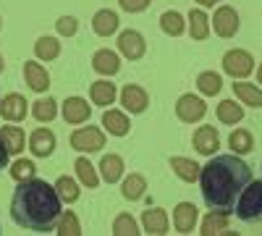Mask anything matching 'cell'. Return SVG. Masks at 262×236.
<instances>
[{"instance_id": "cell-1", "label": "cell", "mask_w": 262, "mask_h": 236, "mask_svg": "<svg viewBox=\"0 0 262 236\" xmlns=\"http://www.w3.org/2000/svg\"><path fill=\"white\" fill-rule=\"evenodd\" d=\"M249 181H252V168L236 153L215 155L200 170V186H202L205 205L210 210L226 212V216L236 210V200Z\"/></svg>"}, {"instance_id": "cell-2", "label": "cell", "mask_w": 262, "mask_h": 236, "mask_svg": "<svg viewBox=\"0 0 262 236\" xmlns=\"http://www.w3.org/2000/svg\"><path fill=\"white\" fill-rule=\"evenodd\" d=\"M60 212H63L60 195L48 181L32 176L16 186L13 200H11V218L16 226L27 231H37V233H48L55 228Z\"/></svg>"}, {"instance_id": "cell-3", "label": "cell", "mask_w": 262, "mask_h": 236, "mask_svg": "<svg viewBox=\"0 0 262 236\" xmlns=\"http://www.w3.org/2000/svg\"><path fill=\"white\" fill-rule=\"evenodd\" d=\"M236 216L244 223L262 221V181H249L236 200Z\"/></svg>"}, {"instance_id": "cell-4", "label": "cell", "mask_w": 262, "mask_h": 236, "mask_svg": "<svg viewBox=\"0 0 262 236\" xmlns=\"http://www.w3.org/2000/svg\"><path fill=\"white\" fill-rule=\"evenodd\" d=\"M71 147L79 149V153H97V149L105 147V134L100 132L97 126L76 128V132L71 134Z\"/></svg>"}, {"instance_id": "cell-5", "label": "cell", "mask_w": 262, "mask_h": 236, "mask_svg": "<svg viewBox=\"0 0 262 236\" xmlns=\"http://www.w3.org/2000/svg\"><path fill=\"white\" fill-rule=\"evenodd\" d=\"M223 71L233 79H244L254 71V58L247 50H228L223 55Z\"/></svg>"}, {"instance_id": "cell-6", "label": "cell", "mask_w": 262, "mask_h": 236, "mask_svg": "<svg viewBox=\"0 0 262 236\" xmlns=\"http://www.w3.org/2000/svg\"><path fill=\"white\" fill-rule=\"evenodd\" d=\"M207 113V105L202 97H194V95H181L179 102H176V116L184 121V123H194V121H200L205 118Z\"/></svg>"}, {"instance_id": "cell-7", "label": "cell", "mask_w": 262, "mask_h": 236, "mask_svg": "<svg viewBox=\"0 0 262 236\" xmlns=\"http://www.w3.org/2000/svg\"><path fill=\"white\" fill-rule=\"evenodd\" d=\"M212 27H215V34L217 37H233L238 32V13L231 8V6H223L217 8L215 16H212Z\"/></svg>"}, {"instance_id": "cell-8", "label": "cell", "mask_w": 262, "mask_h": 236, "mask_svg": "<svg viewBox=\"0 0 262 236\" xmlns=\"http://www.w3.org/2000/svg\"><path fill=\"white\" fill-rule=\"evenodd\" d=\"M118 50H121L126 58H131V60H139V58L144 55V50H147V42H144V37H142L139 32L126 29V32H121V37H118Z\"/></svg>"}, {"instance_id": "cell-9", "label": "cell", "mask_w": 262, "mask_h": 236, "mask_svg": "<svg viewBox=\"0 0 262 236\" xmlns=\"http://www.w3.org/2000/svg\"><path fill=\"white\" fill-rule=\"evenodd\" d=\"M121 105L131 113H144L147 105H149V97L142 87H137V84H126L123 92H121Z\"/></svg>"}, {"instance_id": "cell-10", "label": "cell", "mask_w": 262, "mask_h": 236, "mask_svg": "<svg viewBox=\"0 0 262 236\" xmlns=\"http://www.w3.org/2000/svg\"><path fill=\"white\" fill-rule=\"evenodd\" d=\"M194 147H196V153H202V155H212L217 147H221V137H217V132L212 126H200L194 132Z\"/></svg>"}, {"instance_id": "cell-11", "label": "cell", "mask_w": 262, "mask_h": 236, "mask_svg": "<svg viewBox=\"0 0 262 236\" xmlns=\"http://www.w3.org/2000/svg\"><path fill=\"white\" fill-rule=\"evenodd\" d=\"M29 147H32V153L37 158H48L55 149V134L50 132V128H37V132H32V137H29Z\"/></svg>"}, {"instance_id": "cell-12", "label": "cell", "mask_w": 262, "mask_h": 236, "mask_svg": "<svg viewBox=\"0 0 262 236\" xmlns=\"http://www.w3.org/2000/svg\"><path fill=\"white\" fill-rule=\"evenodd\" d=\"M63 118L69 123H84L90 121V102L81 97H69L63 102Z\"/></svg>"}, {"instance_id": "cell-13", "label": "cell", "mask_w": 262, "mask_h": 236, "mask_svg": "<svg viewBox=\"0 0 262 236\" xmlns=\"http://www.w3.org/2000/svg\"><path fill=\"white\" fill-rule=\"evenodd\" d=\"M194 223H196V207L191 202L176 205V210H173V226H176V231L191 233L194 231Z\"/></svg>"}, {"instance_id": "cell-14", "label": "cell", "mask_w": 262, "mask_h": 236, "mask_svg": "<svg viewBox=\"0 0 262 236\" xmlns=\"http://www.w3.org/2000/svg\"><path fill=\"white\" fill-rule=\"evenodd\" d=\"M0 116L6 121H24L27 118V100L21 95H6V100L0 102Z\"/></svg>"}, {"instance_id": "cell-15", "label": "cell", "mask_w": 262, "mask_h": 236, "mask_svg": "<svg viewBox=\"0 0 262 236\" xmlns=\"http://www.w3.org/2000/svg\"><path fill=\"white\" fill-rule=\"evenodd\" d=\"M142 223H144V231L152 233V236H163V233H168V216H165V210H160V207L144 210Z\"/></svg>"}, {"instance_id": "cell-16", "label": "cell", "mask_w": 262, "mask_h": 236, "mask_svg": "<svg viewBox=\"0 0 262 236\" xmlns=\"http://www.w3.org/2000/svg\"><path fill=\"white\" fill-rule=\"evenodd\" d=\"M24 76H27V84H29L34 92H48V87H50V76H48V71L42 69L39 63L27 60V63H24Z\"/></svg>"}, {"instance_id": "cell-17", "label": "cell", "mask_w": 262, "mask_h": 236, "mask_svg": "<svg viewBox=\"0 0 262 236\" xmlns=\"http://www.w3.org/2000/svg\"><path fill=\"white\" fill-rule=\"evenodd\" d=\"M92 69L102 76H111V74H118L121 63H118V55L113 50H97L95 58H92Z\"/></svg>"}, {"instance_id": "cell-18", "label": "cell", "mask_w": 262, "mask_h": 236, "mask_svg": "<svg viewBox=\"0 0 262 236\" xmlns=\"http://www.w3.org/2000/svg\"><path fill=\"white\" fill-rule=\"evenodd\" d=\"M92 29H95L100 37H111V34L118 29V16H116L113 11H107V8L97 11L95 18H92Z\"/></svg>"}, {"instance_id": "cell-19", "label": "cell", "mask_w": 262, "mask_h": 236, "mask_svg": "<svg viewBox=\"0 0 262 236\" xmlns=\"http://www.w3.org/2000/svg\"><path fill=\"white\" fill-rule=\"evenodd\" d=\"M170 168H173V174H176L179 179H184V181H196L200 179V165H196L194 160H189V158H173L170 160Z\"/></svg>"}, {"instance_id": "cell-20", "label": "cell", "mask_w": 262, "mask_h": 236, "mask_svg": "<svg viewBox=\"0 0 262 236\" xmlns=\"http://www.w3.org/2000/svg\"><path fill=\"white\" fill-rule=\"evenodd\" d=\"M102 126L116 137H126L128 134V118L118 111H105L102 113Z\"/></svg>"}, {"instance_id": "cell-21", "label": "cell", "mask_w": 262, "mask_h": 236, "mask_svg": "<svg viewBox=\"0 0 262 236\" xmlns=\"http://www.w3.org/2000/svg\"><path fill=\"white\" fill-rule=\"evenodd\" d=\"M90 97L95 105H113L116 102V84L111 81H95L92 90H90Z\"/></svg>"}, {"instance_id": "cell-22", "label": "cell", "mask_w": 262, "mask_h": 236, "mask_svg": "<svg viewBox=\"0 0 262 236\" xmlns=\"http://www.w3.org/2000/svg\"><path fill=\"white\" fill-rule=\"evenodd\" d=\"M233 92H236V97L242 102L252 105V108H262V90H257L254 84L238 81V84H233Z\"/></svg>"}, {"instance_id": "cell-23", "label": "cell", "mask_w": 262, "mask_h": 236, "mask_svg": "<svg viewBox=\"0 0 262 236\" xmlns=\"http://www.w3.org/2000/svg\"><path fill=\"white\" fill-rule=\"evenodd\" d=\"M189 32L194 39H207L210 34V18L205 16V11H194L189 13Z\"/></svg>"}, {"instance_id": "cell-24", "label": "cell", "mask_w": 262, "mask_h": 236, "mask_svg": "<svg viewBox=\"0 0 262 236\" xmlns=\"http://www.w3.org/2000/svg\"><path fill=\"white\" fill-rule=\"evenodd\" d=\"M100 170H102V179L107 184H116L123 174V160L118 155H105L102 163H100Z\"/></svg>"}, {"instance_id": "cell-25", "label": "cell", "mask_w": 262, "mask_h": 236, "mask_svg": "<svg viewBox=\"0 0 262 236\" xmlns=\"http://www.w3.org/2000/svg\"><path fill=\"white\" fill-rule=\"evenodd\" d=\"M242 118H244V108L236 105L233 100H223L217 105V121L221 123H238Z\"/></svg>"}, {"instance_id": "cell-26", "label": "cell", "mask_w": 262, "mask_h": 236, "mask_svg": "<svg viewBox=\"0 0 262 236\" xmlns=\"http://www.w3.org/2000/svg\"><path fill=\"white\" fill-rule=\"evenodd\" d=\"M0 134L6 139V147L11 155H18L21 149H24V132H21L18 126H3L0 128Z\"/></svg>"}, {"instance_id": "cell-27", "label": "cell", "mask_w": 262, "mask_h": 236, "mask_svg": "<svg viewBox=\"0 0 262 236\" xmlns=\"http://www.w3.org/2000/svg\"><path fill=\"white\" fill-rule=\"evenodd\" d=\"M196 87H200V92H202V95L215 97L217 92H221L223 81H221V76H217L215 71H202L200 76H196Z\"/></svg>"}, {"instance_id": "cell-28", "label": "cell", "mask_w": 262, "mask_h": 236, "mask_svg": "<svg viewBox=\"0 0 262 236\" xmlns=\"http://www.w3.org/2000/svg\"><path fill=\"white\" fill-rule=\"evenodd\" d=\"M55 113H58V105H55L53 97H42V100L32 102V116H34L37 121H42V123H45V121H53Z\"/></svg>"}, {"instance_id": "cell-29", "label": "cell", "mask_w": 262, "mask_h": 236, "mask_svg": "<svg viewBox=\"0 0 262 236\" xmlns=\"http://www.w3.org/2000/svg\"><path fill=\"white\" fill-rule=\"evenodd\" d=\"M34 53H37V58H42V60H53V58L60 55V42H58L55 37H39L37 45H34Z\"/></svg>"}, {"instance_id": "cell-30", "label": "cell", "mask_w": 262, "mask_h": 236, "mask_svg": "<svg viewBox=\"0 0 262 236\" xmlns=\"http://www.w3.org/2000/svg\"><path fill=\"white\" fill-rule=\"evenodd\" d=\"M226 226H228V216H226V212H217V210H212L210 216L205 218V223H202V233H205V236L223 233V231H226Z\"/></svg>"}, {"instance_id": "cell-31", "label": "cell", "mask_w": 262, "mask_h": 236, "mask_svg": "<svg viewBox=\"0 0 262 236\" xmlns=\"http://www.w3.org/2000/svg\"><path fill=\"white\" fill-rule=\"evenodd\" d=\"M228 144H231V149H233L236 155H247L249 149L254 147L252 134H249V132H244V128H236V132L228 137Z\"/></svg>"}, {"instance_id": "cell-32", "label": "cell", "mask_w": 262, "mask_h": 236, "mask_svg": "<svg viewBox=\"0 0 262 236\" xmlns=\"http://www.w3.org/2000/svg\"><path fill=\"white\" fill-rule=\"evenodd\" d=\"M74 168H76V174H79V179H81L84 186L95 189V186L100 184V179H97V174H95V165L86 160V158H79V160L74 163Z\"/></svg>"}, {"instance_id": "cell-33", "label": "cell", "mask_w": 262, "mask_h": 236, "mask_svg": "<svg viewBox=\"0 0 262 236\" xmlns=\"http://www.w3.org/2000/svg\"><path fill=\"white\" fill-rule=\"evenodd\" d=\"M160 27H163L165 34L179 37V34L184 32V18H181V13H176V11H165V13L160 16Z\"/></svg>"}, {"instance_id": "cell-34", "label": "cell", "mask_w": 262, "mask_h": 236, "mask_svg": "<svg viewBox=\"0 0 262 236\" xmlns=\"http://www.w3.org/2000/svg\"><path fill=\"white\" fill-rule=\"evenodd\" d=\"M144 189H147L144 176H139V174H131V176L123 181V197H126V200H139V197L144 195Z\"/></svg>"}, {"instance_id": "cell-35", "label": "cell", "mask_w": 262, "mask_h": 236, "mask_svg": "<svg viewBox=\"0 0 262 236\" xmlns=\"http://www.w3.org/2000/svg\"><path fill=\"white\" fill-rule=\"evenodd\" d=\"M55 189H58L60 200H66V202H76V200H79V186H76V181L69 179V176H60V179L55 181Z\"/></svg>"}, {"instance_id": "cell-36", "label": "cell", "mask_w": 262, "mask_h": 236, "mask_svg": "<svg viewBox=\"0 0 262 236\" xmlns=\"http://www.w3.org/2000/svg\"><path fill=\"white\" fill-rule=\"evenodd\" d=\"M58 233L60 236H79L81 233V226H79V218L74 212H60V223H58Z\"/></svg>"}, {"instance_id": "cell-37", "label": "cell", "mask_w": 262, "mask_h": 236, "mask_svg": "<svg viewBox=\"0 0 262 236\" xmlns=\"http://www.w3.org/2000/svg\"><path fill=\"white\" fill-rule=\"evenodd\" d=\"M113 233L116 236H137L139 231H137V221L128 216V212H123V216H118L116 221H113Z\"/></svg>"}, {"instance_id": "cell-38", "label": "cell", "mask_w": 262, "mask_h": 236, "mask_svg": "<svg viewBox=\"0 0 262 236\" xmlns=\"http://www.w3.org/2000/svg\"><path fill=\"white\" fill-rule=\"evenodd\" d=\"M34 163L32 160H24V158H21V160H16L13 163V168H11V176L16 179V181H27V179H32L34 176Z\"/></svg>"}, {"instance_id": "cell-39", "label": "cell", "mask_w": 262, "mask_h": 236, "mask_svg": "<svg viewBox=\"0 0 262 236\" xmlns=\"http://www.w3.org/2000/svg\"><path fill=\"white\" fill-rule=\"evenodd\" d=\"M76 29H79V24H76V18H74V16H63V18H58V32H60L63 37L76 34Z\"/></svg>"}, {"instance_id": "cell-40", "label": "cell", "mask_w": 262, "mask_h": 236, "mask_svg": "<svg viewBox=\"0 0 262 236\" xmlns=\"http://www.w3.org/2000/svg\"><path fill=\"white\" fill-rule=\"evenodd\" d=\"M121 3V8L123 11H128V13H139V11H144L152 0H118Z\"/></svg>"}, {"instance_id": "cell-41", "label": "cell", "mask_w": 262, "mask_h": 236, "mask_svg": "<svg viewBox=\"0 0 262 236\" xmlns=\"http://www.w3.org/2000/svg\"><path fill=\"white\" fill-rule=\"evenodd\" d=\"M8 147H6V139H3V134H0V168H6L8 165Z\"/></svg>"}, {"instance_id": "cell-42", "label": "cell", "mask_w": 262, "mask_h": 236, "mask_svg": "<svg viewBox=\"0 0 262 236\" xmlns=\"http://www.w3.org/2000/svg\"><path fill=\"white\" fill-rule=\"evenodd\" d=\"M196 3H200V6H215L217 0H196Z\"/></svg>"}, {"instance_id": "cell-43", "label": "cell", "mask_w": 262, "mask_h": 236, "mask_svg": "<svg viewBox=\"0 0 262 236\" xmlns=\"http://www.w3.org/2000/svg\"><path fill=\"white\" fill-rule=\"evenodd\" d=\"M257 79H259V84H262V63H259V69H257Z\"/></svg>"}, {"instance_id": "cell-44", "label": "cell", "mask_w": 262, "mask_h": 236, "mask_svg": "<svg viewBox=\"0 0 262 236\" xmlns=\"http://www.w3.org/2000/svg\"><path fill=\"white\" fill-rule=\"evenodd\" d=\"M0 71H3V55H0Z\"/></svg>"}, {"instance_id": "cell-45", "label": "cell", "mask_w": 262, "mask_h": 236, "mask_svg": "<svg viewBox=\"0 0 262 236\" xmlns=\"http://www.w3.org/2000/svg\"><path fill=\"white\" fill-rule=\"evenodd\" d=\"M0 27H3V21H0Z\"/></svg>"}]
</instances>
